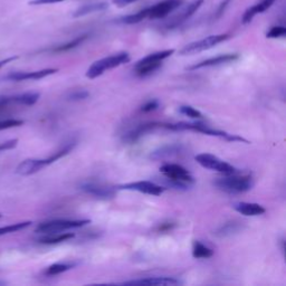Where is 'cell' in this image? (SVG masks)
I'll return each instance as SVG.
<instances>
[{
    "mask_svg": "<svg viewBox=\"0 0 286 286\" xmlns=\"http://www.w3.org/2000/svg\"><path fill=\"white\" fill-rule=\"evenodd\" d=\"M215 186L219 190L227 193H244L250 191L254 186V179L250 172H234L224 174L214 181Z\"/></svg>",
    "mask_w": 286,
    "mask_h": 286,
    "instance_id": "obj_1",
    "label": "cell"
},
{
    "mask_svg": "<svg viewBox=\"0 0 286 286\" xmlns=\"http://www.w3.org/2000/svg\"><path fill=\"white\" fill-rule=\"evenodd\" d=\"M160 172L167 179L168 184L174 189H186L195 182L191 173L182 165L176 163H165L160 167Z\"/></svg>",
    "mask_w": 286,
    "mask_h": 286,
    "instance_id": "obj_2",
    "label": "cell"
},
{
    "mask_svg": "<svg viewBox=\"0 0 286 286\" xmlns=\"http://www.w3.org/2000/svg\"><path fill=\"white\" fill-rule=\"evenodd\" d=\"M130 59H131L130 55L126 52L118 53L111 55V56L104 57L102 59H99V61L94 62L89 67V70L86 72V77L91 78V80H94V78L101 76L107 71H110L112 70V68L119 67L123 65V64L129 63L130 62Z\"/></svg>",
    "mask_w": 286,
    "mask_h": 286,
    "instance_id": "obj_3",
    "label": "cell"
},
{
    "mask_svg": "<svg viewBox=\"0 0 286 286\" xmlns=\"http://www.w3.org/2000/svg\"><path fill=\"white\" fill-rule=\"evenodd\" d=\"M87 224H91L90 219H56L41 223L38 226L35 232L38 234H53V233H62L68 229L80 228Z\"/></svg>",
    "mask_w": 286,
    "mask_h": 286,
    "instance_id": "obj_4",
    "label": "cell"
},
{
    "mask_svg": "<svg viewBox=\"0 0 286 286\" xmlns=\"http://www.w3.org/2000/svg\"><path fill=\"white\" fill-rule=\"evenodd\" d=\"M230 37L229 34H218V35H211L206 37V38H202L200 40L193 41L184 46V47L180 50V55H193L200 52H204V50L210 49L215 47L223 41L227 40Z\"/></svg>",
    "mask_w": 286,
    "mask_h": 286,
    "instance_id": "obj_5",
    "label": "cell"
},
{
    "mask_svg": "<svg viewBox=\"0 0 286 286\" xmlns=\"http://www.w3.org/2000/svg\"><path fill=\"white\" fill-rule=\"evenodd\" d=\"M195 159L201 167L213 170L223 174H230L237 171V169L226 161L219 159L218 156L210 153H200L195 156Z\"/></svg>",
    "mask_w": 286,
    "mask_h": 286,
    "instance_id": "obj_6",
    "label": "cell"
},
{
    "mask_svg": "<svg viewBox=\"0 0 286 286\" xmlns=\"http://www.w3.org/2000/svg\"><path fill=\"white\" fill-rule=\"evenodd\" d=\"M80 189L82 191H84L87 195H91L95 198H99V199H111L115 196L117 193V189L114 187H111L109 184H105L103 182H98V181H90V180H86V181H83L80 184Z\"/></svg>",
    "mask_w": 286,
    "mask_h": 286,
    "instance_id": "obj_7",
    "label": "cell"
},
{
    "mask_svg": "<svg viewBox=\"0 0 286 286\" xmlns=\"http://www.w3.org/2000/svg\"><path fill=\"white\" fill-rule=\"evenodd\" d=\"M119 189H123V190H130V191H138L141 193H145V195L150 196H160L162 195L164 191V188H162L159 184H156L152 181H136V182H129L119 186Z\"/></svg>",
    "mask_w": 286,
    "mask_h": 286,
    "instance_id": "obj_8",
    "label": "cell"
},
{
    "mask_svg": "<svg viewBox=\"0 0 286 286\" xmlns=\"http://www.w3.org/2000/svg\"><path fill=\"white\" fill-rule=\"evenodd\" d=\"M182 3V0H162L153 6L149 7V16L150 19H161V18L167 17L169 13L176 10Z\"/></svg>",
    "mask_w": 286,
    "mask_h": 286,
    "instance_id": "obj_9",
    "label": "cell"
},
{
    "mask_svg": "<svg viewBox=\"0 0 286 286\" xmlns=\"http://www.w3.org/2000/svg\"><path fill=\"white\" fill-rule=\"evenodd\" d=\"M47 165H49L47 159H26L18 164L16 173L19 176H31Z\"/></svg>",
    "mask_w": 286,
    "mask_h": 286,
    "instance_id": "obj_10",
    "label": "cell"
},
{
    "mask_svg": "<svg viewBox=\"0 0 286 286\" xmlns=\"http://www.w3.org/2000/svg\"><path fill=\"white\" fill-rule=\"evenodd\" d=\"M202 3H204V0H193L192 2L188 3L181 11H179L177 16L172 18L171 21H169V24L167 25L168 28H176L179 25L183 24L184 21L189 19L202 6Z\"/></svg>",
    "mask_w": 286,
    "mask_h": 286,
    "instance_id": "obj_11",
    "label": "cell"
},
{
    "mask_svg": "<svg viewBox=\"0 0 286 286\" xmlns=\"http://www.w3.org/2000/svg\"><path fill=\"white\" fill-rule=\"evenodd\" d=\"M239 58L238 54H224V55H219V56L216 57H211L208 59H205V61L199 62L195 64V65L187 67L188 71H196L199 70V68H205V67H213V66H219L223 65V64H227V63H233L235 61H237Z\"/></svg>",
    "mask_w": 286,
    "mask_h": 286,
    "instance_id": "obj_12",
    "label": "cell"
},
{
    "mask_svg": "<svg viewBox=\"0 0 286 286\" xmlns=\"http://www.w3.org/2000/svg\"><path fill=\"white\" fill-rule=\"evenodd\" d=\"M57 71H58L57 68H45V70L35 72H15L8 74L6 78L9 81H16V82L27 81V80H40V78H44L46 76L52 75V74H55Z\"/></svg>",
    "mask_w": 286,
    "mask_h": 286,
    "instance_id": "obj_13",
    "label": "cell"
},
{
    "mask_svg": "<svg viewBox=\"0 0 286 286\" xmlns=\"http://www.w3.org/2000/svg\"><path fill=\"white\" fill-rule=\"evenodd\" d=\"M124 285H152V286H169V285H180L182 282L174 278H165V276H154V278H146L140 280H133L123 282Z\"/></svg>",
    "mask_w": 286,
    "mask_h": 286,
    "instance_id": "obj_14",
    "label": "cell"
},
{
    "mask_svg": "<svg viewBox=\"0 0 286 286\" xmlns=\"http://www.w3.org/2000/svg\"><path fill=\"white\" fill-rule=\"evenodd\" d=\"M275 2V0H261L260 2H257L254 4V6L250 7L247 9V10L244 12V15L242 17V22L244 25H247L252 22V20L254 19V17L258 13H263L264 11H266L267 9L272 7V4Z\"/></svg>",
    "mask_w": 286,
    "mask_h": 286,
    "instance_id": "obj_15",
    "label": "cell"
},
{
    "mask_svg": "<svg viewBox=\"0 0 286 286\" xmlns=\"http://www.w3.org/2000/svg\"><path fill=\"white\" fill-rule=\"evenodd\" d=\"M233 207L235 210L244 216H261L265 214L266 211L264 207L260 204H256V202H236V204H234Z\"/></svg>",
    "mask_w": 286,
    "mask_h": 286,
    "instance_id": "obj_16",
    "label": "cell"
},
{
    "mask_svg": "<svg viewBox=\"0 0 286 286\" xmlns=\"http://www.w3.org/2000/svg\"><path fill=\"white\" fill-rule=\"evenodd\" d=\"M163 123H147V124H142V126H139L136 128L135 130L129 132L128 135L124 137V141L127 142H135L138 139H140L142 136L146 135L147 132H150L152 130H154L155 128H162Z\"/></svg>",
    "mask_w": 286,
    "mask_h": 286,
    "instance_id": "obj_17",
    "label": "cell"
},
{
    "mask_svg": "<svg viewBox=\"0 0 286 286\" xmlns=\"http://www.w3.org/2000/svg\"><path fill=\"white\" fill-rule=\"evenodd\" d=\"M109 8V3L108 2H93V3H89V4H84L80 8H77L75 11L73 13L74 18H78V17H83L86 15H90V13L93 12H99V11H103L105 9Z\"/></svg>",
    "mask_w": 286,
    "mask_h": 286,
    "instance_id": "obj_18",
    "label": "cell"
},
{
    "mask_svg": "<svg viewBox=\"0 0 286 286\" xmlns=\"http://www.w3.org/2000/svg\"><path fill=\"white\" fill-rule=\"evenodd\" d=\"M182 150L181 145L178 144H171V145H165L160 147V149L155 150L154 152H152L150 158L153 160H160V159H165V158H170V156L177 155Z\"/></svg>",
    "mask_w": 286,
    "mask_h": 286,
    "instance_id": "obj_19",
    "label": "cell"
},
{
    "mask_svg": "<svg viewBox=\"0 0 286 286\" xmlns=\"http://www.w3.org/2000/svg\"><path fill=\"white\" fill-rule=\"evenodd\" d=\"M75 235L72 233H53V234H45L43 237L38 239L40 244H45V245H54V244H59L63 242H66L68 239H72Z\"/></svg>",
    "mask_w": 286,
    "mask_h": 286,
    "instance_id": "obj_20",
    "label": "cell"
},
{
    "mask_svg": "<svg viewBox=\"0 0 286 286\" xmlns=\"http://www.w3.org/2000/svg\"><path fill=\"white\" fill-rule=\"evenodd\" d=\"M147 16H149V7L142 9V10L138 11L136 13H131V15L119 18L118 22L119 24H124V25H133V24H138V22L146 19Z\"/></svg>",
    "mask_w": 286,
    "mask_h": 286,
    "instance_id": "obj_21",
    "label": "cell"
},
{
    "mask_svg": "<svg viewBox=\"0 0 286 286\" xmlns=\"http://www.w3.org/2000/svg\"><path fill=\"white\" fill-rule=\"evenodd\" d=\"M39 98H40V94L34 93V92H28V93L12 96L13 102H15L16 105L19 104V105H26V107L34 105L37 101L39 100Z\"/></svg>",
    "mask_w": 286,
    "mask_h": 286,
    "instance_id": "obj_22",
    "label": "cell"
},
{
    "mask_svg": "<svg viewBox=\"0 0 286 286\" xmlns=\"http://www.w3.org/2000/svg\"><path fill=\"white\" fill-rule=\"evenodd\" d=\"M214 255V251L204 244L195 241L192 245V256L195 258H210Z\"/></svg>",
    "mask_w": 286,
    "mask_h": 286,
    "instance_id": "obj_23",
    "label": "cell"
},
{
    "mask_svg": "<svg viewBox=\"0 0 286 286\" xmlns=\"http://www.w3.org/2000/svg\"><path fill=\"white\" fill-rule=\"evenodd\" d=\"M87 37H89V35H87V34L78 36V37H76V38H74L73 40H70V41H67V43H65V44L57 46L56 48L53 49V52H55V53L68 52V50L74 49V48H76L77 46H80L83 43V41L87 39Z\"/></svg>",
    "mask_w": 286,
    "mask_h": 286,
    "instance_id": "obj_24",
    "label": "cell"
},
{
    "mask_svg": "<svg viewBox=\"0 0 286 286\" xmlns=\"http://www.w3.org/2000/svg\"><path fill=\"white\" fill-rule=\"evenodd\" d=\"M241 228H242L241 223H236V221H230V223H227V224H225L224 226H221V227L216 232V235L219 237L230 236V235L239 232Z\"/></svg>",
    "mask_w": 286,
    "mask_h": 286,
    "instance_id": "obj_25",
    "label": "cell"
},
{
    "mask_svg": "<svg viewBox=\"0 0 286 286\" xmlns=\"http://www.w3.org/2000/svg\"><path fill=\"white\" fill-rule=\"evenodd\" d=\"M74 266H75V264H71V263H56V264L50 265L48 269L45 271V274L48 276H55L62 274L64 272L70 271Z\"/></svg>",
    "mask_w": 286,
    "mask_h": 286,
    "instance_id": "obj_26",
    "label": "cell"
},
{
    "mask_svg": "<svg viewBox=\"0 0 286 286\" xmlns=\"http://www.w3.org/2000/svg\"><path fill=\"white\" fill-rule=\"evenodd\" d=\"M30 225H31V221H24V223H18V224L6 226V227H0V236H1V235L19 232V230L25 229Z\"/></svg>",
    "mask_w": 286,
    "mask_h": 286,
    "instance_id": "obj_27",
    "label": "cell"
},
{
    "mask_svg": "<svg viewBox=\"0 0 286 286\" xmlns=\"http://www.w3.org/2000/svg\"><path fill=\"white\" fill-rule=\"evenodd\" d=\"M180 113L186 115V117L190 118V119H201L202 118V114L200 111L196 110L195 108L190 107V105H181V107L179 108Z\"/></svg>",
    "mask_w": 286,
    "mask_h": 286,
    "instance_id": "obj_28",
    "label": "cell"
},
{
    "mask_svg": "<svg viewBox=\"0 0 286 286\" xmlns=\"http://www.w3.org/2000/svg\"><path fill=\"white\" fill-rule=\"evenodd\" d=\"M24 124L22 120H17V119H6V120H0V131L1 130H7V129L11 128H17L20 127Z\"/></svg>",
    "mask_w": 286,
    "mask_h": 286,
    "instance_id": "obj_29",
    "label": "cell"
},
{
    "mask_svg": "<svg viewBox=\"0 0 286 286\" xmlns=\"http://www.w3.org/2000/svg\"><path fill=\"white\" fill-rule=\"evenodd\" d=\"M286 34V28L283 26H274L267 31L266 37L267 38H281L284 37Z\"/></svg>",
    "mask_w": 286,
    "mask_h": 286,
    "instance_id": "obj_30",
    "label": "cell"
},
{
    "mask_svg": "<svg viewBox=\"0 0 286 286\" xmlns=\"http://www.w3.org/2000/svg\"><path fill=\"white\" fill-rule=\"evenodd\" d=\"M12 105H16L15 102H13L12 96L0 95V112H4V111L12 107Z\"/></svg>",
    "mask_w": 286,
    "mask_h": 286,
    "instance_id": "obj_31",
    "label": "cell"
},
{
    "mask_svg": "<svg viewBox=\"0 0 286 286\" xmlns=\"http://www.w3.org/2000/svg\"><path fill=\"white\" fill-rule=\"evenodd\" d=\"M90 96V93L85 90H77L75 92H73L71 93V95L68 96V99L71 101H82V100H85Z\"/></svg>",
    "mask_w": 286,
    "mask_h": 286,
    "instance_id": "obj_32",
    "label": "cell"
},
{
    "mask_svg": "<svg viewBox=\"0 0 286 286\" xmlns=\"http://www.w3.org/2000/svg\"><path fill=\"white\" fill-rule=\"evenodd\" d=\"M159 108V102L156 100H151V101H147V102L143 105L141 108L142 112H152V111H154Z\"/></svg>",
    "mask_w": 286,
    "mask_h": 286,
    "instance_id": "obj_33",
    "label": "cell"
},
{
    "mask_svg": "<svg viewBox=\"0 0 286 286\" xmlns=\"http://www.w3.org/2000/svg\"><path fill=\"white\" fill-rule=\"evenodd\" d=\"M17 144H18V140L17 139H12V140H9V141L0 143V152H3V151H7V150H11V149H13V147H16Z\"/></svg>",
    "mask_w": 286,
    "mask_h": 286,
    "instance_id": "obj_34",
    "label": "cell"
},
{
    "mask_svg": "<svg viewBox=\"0 0 286 286\" xmlns=\"http://www.w3.org/2000/svg\"><path fill=\"white\" fill-rule=\"evenodd\" d=\"M66 1V0H30L28 2L30 6H39V4H50V3H57Z\"/></svg>",
    "mask_w": 286,
    "mask_h": 286,
    "instance_id": "obj_35",
    "label": "cell"
},
{
    "mask_svg": "<svg viewBox=\"0 0 286 286\" xmlns=\"http://www.w3.org/2000/svg\"><path fill=\"white\" fill-rule=\"evenodd\" d=\"M230 2H232V0H224V1L219 4L218 9H217L216 16H215V17H216V18H219V17L223 16V13L225 12L226 9H227V7L229 6Z\"/></svg>",
    "mask_w": 286,
    "mask_h": 286,
    "instance_id": "obj_36",
    "label": "cell"
},
{
    "mask_svg": "<svg viewBox=\"0 0 286 286\" xmlns=\"http://www.w3.org/2000/svg\"><path fill=\"white\" fill-rule=\"evenodd\" d=\"M174 226H176V224L171 223V221H168V223H162L161 225H159V227L156 228V230H158L159 233H167L170 232Z\"/></svg>",
    "mask_w": 286,
    "mask_h": 286,
    "instance_id": "obj_37",
    "label": "cell"
},
{
    "mask_svg": "<svg viewBox=\"0 0 286 286\" xmlns=\"http://www.w3.org/2000/svg\"><path fill=\"white\" fill-rule=\"evenodd\" d=\"M139 1V0H113V3L118 7H126L128 4Z\"/></svg>",
    "mask_w": 286,
    "mask_h": 286,
    "instance_id": "obj_38",
    "label": "cell"
},
{
    "mask_svg": "<svg viewBox=\"0 0 286 286\" xmlns=\"http://www.w3.org/2000/svg\"><path fill=\"white\" fill-rule=\"evenodd\" d=\"M17 58H18V56H13V57H8V58H6V59H2V61H0V68L3 67L4 65H7L8 63L16 61Z\"/></svg>",
    "mask_w": 286,
    "mask_h": 286,
    "instance_id": "obj_39",
    "label": "cell"
},
{
    "mask_svg": "<svg viewBox=\"0 0 286 286\" xmlns=\"http://www.w3.org/2000/svg\"><path fill=\"white\" fill-rule=\"evenodd\" d=\"M7 283L6 282H0V285H6Z\"/></svg>",
    "mask_w": 286,
    "mask_h": 286,
    "instance_id": "obj_40",
    "label": "cell"
},
{
    "mask_svg": "<svg viewBox=\"0 0 286 286\" xmlns=\"http://www.w3.org/2000/svg\"><path fill=\"white\" fill-rule=\"evenodd\" d=\"M0 218H1V214H0Z\"/></svg>",
    "mask_w": 286,
    "mask_h": 286,
    "instance_id": "obj_41",
    "label": "cell"
}]
</instances>
